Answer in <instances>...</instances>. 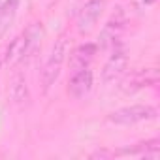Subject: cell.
Segmentation results:
<instances>
[{
    "instance_id": "1",
    "label": "cell",
    "mask_w": 160,
    "mask_h": 160,
    "mask_svg": "<svg viewBox=\"0 0 160 160\" xmlns=\"http://www.w3.org/2000/svg\"><path fill=\"white\" fill-rule=\"evenodd\" d=\"M42 36H43V27H42V23H32L27 30H23V32L8 45V49H6V53H4V62H6L8 66H17L19 62H23L27 57H30V55L36 51V47H38L40 40H42Z\"/></svg>"
},
{
    "instance_id": "2",
    "label": "cell",
    "mask_w": 160,
    "mask_h": 160,
    "mask_svg": "<svg viewBox=\"0 0 160 160\" xmlns=\"http://www.w3.org/2000/svg\"><path fill=\"white\" fill-rule=\"evenodd\" d=\"M66 55H68V40L64 36H60L53 47H51V53L49 57L45 58V64L42 68V87H43V92H49V89L57 83V79L60 75V70L66 62Z\"/></svg>"
},
{
    "instance_id": "3",
    "label": "cell",
    "mask_w": 160,
    "mask_h": 160,
    "mask_svg": "<svg viewBox=\"0 0 160 160\" xmlns=\"http://www.w3.org/2000/svg\"><path fill=\"white\" fill-rule=\"evenodd\" d=\"M156 117H158V111L154 106L134 104V106H126V108H119L111 111L108 115V122L117 124V126H130V124H138L143 121H154Z\"/></svg>"
},
{
    "instance_id": "4",
    "label": "cell",
    "mask_w": 160,
    "mask_h": 160,
    "mask_svg": "<svg viewBox=\"0 0 160 160\" xmlns=\"http://www.w3.org/2000/svg\"><path fill=\"white\" fill-rule=\"evenodd\" d=\"M106 8V0H87L85 6L79 10L77 19H75V28L79 34H87L94 28V25L98 23L100 15L104 13Z\"/></svg>"
},
{
    "instance_id": "5",
    "label": "cell",
    "mask_w": 160,
    "mask_h": 160,
    "mask_svg": "<svg viewBox=\"0 0 160 160\" xmlns=\"http://www.w3.org/2000/svg\"><path fill=\"white\" fill-rule=\"evenodd\" d=\"M128 66V55H126V49L122 45H113V53L109 55V58L106 60L104 64V70H102V79L104 83H113L115 79H119L124 70Z\"/></svg>"
},
{
    "instance_id": "6",
    "label": "cell",
    "mask_w": 160,
    "mask_h": 160,
    "mask_svg": "<svg viewBox=\"0 0 160 160\" xmlns=\"http://www.w3.org/2000/svg\"><path fill=\"white\" fill-rule=\"evenodd\" d=\"M92 81H94V75L91 68H83V70H77L72 72L70 75V81H68V94L72 98H85L91 89H92Z\"/></svg>"
},
{
    "instance_id": "7",
    "label": "cell",
    "mask_w": 160,
    "mask_h": 160,
    "mask_svg": "<svg viewBox=\"0 0 160 160\" xmlns=\"http://www.w3.org/2000/svg\"><path fill=\"white\" fill-rule=\"evenodd\" d=\"M96 51H98V45L91 43V42L77 45L70 55V70L77 72V70H83V68H91V62L94 60Z\"/></svg>"
},
{
    "instance_id": "8",
    "label": "cell",
    "mask_w": 160,
    "mask_h": 160,
    "mask_svg": "<svg viewBox=\"0 0 160 160\" xmlns=\"http://www.w3.org/2000/svg\"><path fill=\"white\" fill-rule=\"evenodd\" d=\"M122 27H124V19L121 15V12L117 15H113L102 28L100 32V47H109V45H115L121 32H122Z\"/></svg>"
},
{
    "instance_id": "9",
    "label": "cell",
    "mask_w": 160,
    "mask_h": 160,
    "mask_svg": "<svg viewBox=\"0 0 160 160\" xmlns=\"http://www.w3.org/2000/svg\"><path fill=\"white\" fill-rule=\"evenodd\" d=\"M19 10V0H4L0 6V38H2L15 21Z\"/></svg>"
},
{
    "instance_id": "10",
    "label": "cell",
    "mask_w": 160,
    "mask_h": 160,
    "mask_svg": "<svg viewBox=\"0 0 160 160\" xmlns=\"http://www.w3.org/2000/svg\"><path fill=\"white\" fill-rule=\"evenodd\" d=\"M141 2H143V4H152L154 0H141Z\"/></svg>"
},
{
    "instance_id": "11",
    "label": "cell",
    "mask_w": 160,
    "mask_h": 160,
    "mask_svg": "<svg viewBox=\"0 0 160 160\" xmlns=\"http://www.w3.org/2000/svg\"><path fill=\"white\" fill-rule=\"evenodd\" d=\"M2 2H4V0H0V6H2Z\"/></svg>"
}]
</instances>
